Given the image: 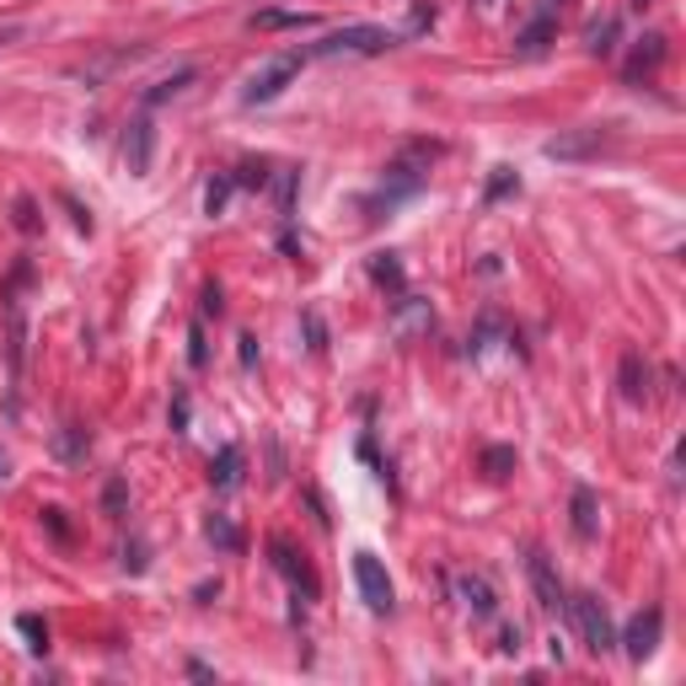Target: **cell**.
Segmentation results:
<instances>
[{"label":"cell","mask_w":686,"mask_h":686,"mask_svg":"<svg viewBox=\"0 0 686 686\" xmlns=\"http://www.w3.org/2000/svg\"><path fill=\"white\" fill-rule=\"evenodd\" d=\"M5 478H11V461H5V450H0V483H5Z\"/></svg>","instance_id":"obj_43"},{"label":"cell","mask_w":686,"mask_h":686,"mask_svg":"<svg viewBox=\"0 0 686 686\" xmlns=\"http://www.w3.org/2000/svg\"><path fill=\"white\" fill-rule=\"evenodd\" d=\"M574 627H579V643L590 649V654H612L617 649V627L606 617V601L601 595H590V590H579V595H568V606H563Z\"/></svg>","instance_id":"obj_2"},{"label":"cell","mask_w":686,"mask_h":686,"mask_svg":"<svg viewBox=\"0 0 686 686\" xmlns=\"http://www.w3.org/2000/svg\"><path fill=\"white\" fill-rule=\"evenodd\" d=\"M231 193H237V178H231V172H215L209 188H204V215H209V220H215V215H226Z\"/></svg>","instance_id":"obj_22"},{"label":"cell","mask_w":686,"mask_h":686,"mask_svg":"<svg viewBox=\"0 0 686 686\" xmlns=\"http://www.w3.org/2000/svg\"><path fill=\"white\" fill-rule=\"evenodd\" d=\"M124 504H129L124 478H108V489H103V509H108L113 520H124Z\"/></svg>","instance_id":"obj_28"},{"label":"cell","mask_w":686,"mask_h":686,"mask_svg":"<svg viewBox=\"0 0 686 686\" xmlns=\"http://www.w3.org/2000/svg\"><path fill=\"white\" fill-rule=\"evenodd\" d=\"M81 450H86V430H81V424H70V435H64V456L75 461Z\"/></svg>","instance_id":"obj_35"},{"label":"cell","mask_w":686,"mask_h":686,"mask_svg":"<svg viewBox=\"0 0 686 686\" xmlns=\"http://www.w3.org/2000/svg\"><path fill=\"white\" fill-rule=\"evenodd\" d=\"M526 574H531V590H537V601H542L547 612H563V606H568L558 568H553V558H547L542 547H531V553H526Z\"/></svg>","instance_id":"obj_9"},{"label":"cell","mask_w":686,"mask_h":686,"mask_svg":"<svg viewBox=\"0 0 686 686\" xmlns=\"http://www.w3.org/2000/svg\"><path fill=\"white\" fill-rule=\"evenodd\" d=\"M268 563H274V568L285 574V585L296 590V601H301V606L322 595V585H316V568L306 563V553H296V547H290L285 537H274V542H268Z\"/></svg>","instance_id":"obj_5"},{"label":"cell","mask_w":686,"mask_h":686,"mask_svg":"<svg viewBox=\"0 0 686 686\" xmlns=\"http://www.w3.org/2000/svg\"><path fill=\"white\" fill-rule=\"evenodd\" d=\"M44 520H49V531H55L60 542H70V526H64V509H44Z\"/></svg>","instance_id":"obj_38"},{"label":"cell","mask_w":686,"mask_h":686,"mask_svg":"<svg viewBox=\"0 0 686 686\" xmlns=\"http://www.w3.org/2000/svg\"><path fill=\"white\" fill-rule=\"evenodd\" d=\"M568 515H574V537H579V542H595V531H601V504H595L590 489H574Z\"/></svg>","instance_id":"obj_15"},{"label":"cell","mask_w":686,"mask_h":686,"mask_svg":"<svg viewBox=\"0 0 686 686\" xmlns=\"http://www.w3.org/2000/svg\"><path fill=\"white\" fill-rule=\"evenodd\" d=\"M627 5H633V11H643V5H654V0H627Z\"/></svg>","instance_id":"obj_44"},{"label":"cell","mask_w":686,"mask_h":686,"mask_svg":"<svg viewBox=\"0 0 686 686\" xmlns=\"http://www.w3.org/2000/svg\"><path fill=\"white\" fill-rule=\"evenodd\" d=\"M188 676H193V682H215V671H209L204 660H188Z\"/></svg>","instance_id":"obj_41"},{"label":"cell","mask_w":686,"mask_h":686,"mask_svg":"<svg viewBox=\"0 0 686 686\" xmlns=\"http://www.w3.org/2000/svg\"><path fill=\"white\" fill-rule=\"evenodd\" d=\"M371 279H375V290H381L386 301L408 296V274H402L397 252H371Z\"/></svg>","instance_id":"obj_14"},{"label":"cell","mask_w":686,"mask_h":686,"mask_svg":"<svg viewBox=\"0 0 686 686\" xmlns=\"http://www.w3.org/2000/svg\"><path fill=\"white\" fill-rule=\"evenodd\" d=\"M660 64H665V38L649 33V38H638V49H633V60H627V81H649Z\"/></svg>","instance_id":"obj_16"},{"label":"cell","mask_w":686,"mask_h":686,"mask_svg":"<svg viewBox=\"0 0 686 686\" xmlns=\"http://www.w3.org/2000/svg\"><path fill=\"white\" fill-rule=\"evenodd\" d=\"M124 568H129V574H145V542L124 547Z\"/></svg>","instance_id":"obj_36"},{"label":"cell","mask_w":686,"mask_h":686,"mask_svg":"<svg viewBox=\"0 0 686 686\" xmlns=\"http://www.w3.org/2000/svg\"><path fill=\"white\" fill-rule=\"evenodd\" d=\"M392 44H397L392 27H381V22H349V27L327 33L312 55H386Z\"/></svg>","instance_id":"obj_4"},{"label":"cell","mask_w":686,"mask_h":686,"mask_svg":"<svg viewBox=\"0 0 686 686\" xmlns=\"http://www.w3.org/2000/svg\"><path fill=\"white\" fill-rule=\"evenodd\" d=\"M242 467H248V450L231 440V445H220L215 456H209V489L215 494H231L237 483H242Z\"/></svg>","instance_id":"obj_11"},{"label":"cell","mask_w":686,"mask_h":686,"mask_svg":"<svg viewBox=\"0 0 686 686\" xmlns=\"http://www.w3.org/2000/svg\"><path fill=\"white\" fill-rule=\"evenodd\" d=\"M301 327H306V338H312V354H322V349H327V327H322V316L301 312Z\"/></svg>","instance_id":"obj_31"},{"label":"cell","mask_w":686,"mask_h":686,"mask_svg":"<svg viewBox=\"0 0 686 686\" xmlns=\"http://www.w3.org/2000/svg\"><path fill=\"white\" fill-rule=\"evenodd\" d=\"M151 151H156V124H151V113H140V119H129V129H124V161L134 178L151 172Z\"/></svg>","instance_id":"obj_10"},{"label":"cell","mask_w":686,"mask_h":686,"mask_svg":"<svg viewBox=\"0 0 686 686\" xmlns=\"http://www.w3.org/2000/svg\"><path fill=\"white\" fill-rule=\"evenodd\" d=\"M354 585H360V601L371 606L375 617H386L397 601H392V579H386V568L375 553H354Z\"/></svg>","instance_id":"obj_6"},{"label":"cell","mask_w":686,"mask_h":686,"mask_svg":"<svg viewBox=\"0 0 686 686\" xmlns=\"http://www.w3.org/2000/svg\"><path fill=\"white\" fill-rule=\"evenodd\" d=\"M660 633H665V612H660V606H643V612L617 633V643L627 649V660H649V654L660 649Z\"/></svg>","instance_id":"obj_7"},{"label":"cell","mask_w":686,"mask_h":686,"mask_svg":"<svg viewBox=\"0 0 686 686\" xmlns=\"http://www.w3.org/2000/svg\"><path fill=\"white\" fill-rule=\"evenodd\" d=\"M435 22V5H413V22H408V33H424Z\"/></svg>","instance_id":"obj_37"},{"label":"cell","mask_w":686,"mask_h":686,"mask_svg":"<svg viewBox=\"0 0 686 686\" xmlns=\"http://www.w3.org/2000/svg\"><path fill=\"white\" fill-rule=\"evenodd\" d=\"M440 145L435 140H408L392 161H386V172H381V188H375L371 198H365V215L381 220V215H392L397 204H408L419 188L430 183V167H435Z\"/></svg>","instance_id":"obj_1"},{"label":"cell","mask_w":686,"mask_h":686,"mask_svg":"<svg viewBox=\"0 0 686 686\" xmlns=\"http://www.w3.org/2000/svg\"><path fill=\"white\" fill-rule=\"evenodd\" d=\"M231 178H237V188H268V178H274V172H268V161H242Z\"/></svg>","instance_id":"obj_27"},{"label":"cell","mask_w":686,"mask_h":686,"mask_svg":"<svg viewBox=\"0 0 686 686\" xmlns=\"http://www.w3.org/2000/svg\"><path fill=\"white\" fill-rule=\"evenodd\" d=\"M296 188H301V167H285L279 183H274V193H279V220H285V226L296 220Z\"/></svg>","instance_id":"obj_24"},{"label":"cell","mask_w":686,"mask_h":686,"mask_svg":"<svg viewBox=\"0 0 686 686\" xmlns=\"http://www.w3.org/2000/svg\"><path fill=\"white\" fill-rule=\"evenodd\" d=\"M553 33H558V16H553V11H542V16H537V22L515 38V49H520V55H542V49L553 44Z\"/></svg>","instance_id":"obj_17"},{"label":"cell","mask_w":686,"mask_h":686,"mask_svg":"<svg viewBox=\"0 0 686 686\" xmlns=\"http://www.w3.org/2000/svg\"><path fill=\"white\" fill-rule=\"evenodd\" d=\"M188 365H193V371L209 365V349H204V327H198V322L188 327Z\"/></svg>","instance_id":"obj_29"},{"label":"cell","mask_w":686,"mask_h":686,"mask_svg":"<svg viewBox=\"0 0 686 686\" xmlns=\"http://www.w3.org/2000/svg\"><path fill=\"white\" fill-rule=\"evenodd\" d=\"M509 193H520V178H515V167H494V178L483 188V204H500Z\"/></svg>","instance_id":"obj_26"},{"label":"cell","mask_w":686,"mask_h":686,"mask_svg":"<svg viewBox=\"0 0 686 686\" xmlns=\"http://www.w3.org/2000/svg\"><path fill=\"white\" fill-rule=\"evenodd\" d=\"M617 386H623L627 402H649V360L638 349H623V365H617Z\"/></svg>","instance_id":"obj_13"},{"label":"cell","mask_w":686,"mask_h":686,"mask_svg":"<svg viewBox=\"0 0 686 686\" xmlns=\"http://www.w3.org/2000/svg\"><path fill=\"white\" fill-rule=\"evenodd\" d=\"M478 5H494V0H478Z\"/></svg>","instance_id":"obj_45"},{"label":"cell","mask_w":686,"mask_h":686,"mask_svg":"<svg viewBox=\"0 0 686 686\" xmlns=\"http://www.w3.org/2000/svg\"><path fill=\"white\" fill-rule=\"evenodd\" d=\"M515 461H520L515 445H489V450H483V472H489V478H509Z\"/></svg>","instance_id":"obj_25"},{"label":"cell","mask_w":686,"mask_h":686,"mask_svg":"<svg viewBox=\"0 0 686 686\" xmlns=\"http://www.w3.org/2000/svg\"><path fill=\"white\" fill-rule=\"evenodd\" d=\"M316 16L312 11H257L252 16V27H263V33H285V27H312Z\"/></svg>","instance_id":"obj_23"},{"label":"cell","mask_w":686,"mask_h":686,"mask_svg":"<svg viewBox=\"0 0 686 686\" xmlns=\"http://www.w3.org/2000/svg\"><path fill=\"white\" fill-rule=\"evenodd\" d=\"M494 338H504V316L500 312H483V316H478V327H472V338H467L472 360H483V354L494 349Z\"/></svg>","instance_id":"obj_19"},{"label":"cell","mask_w":686,"mask_h":686,"mask_svg":"<svg viewBox=\"0 0 686 686\" xmlns=\"http://www.w3.org/2000/svg\"><path fill=\"white\" fill-rule=\"evenodd\" d=\"M11 38H22V27H16V22H5V27H0V49H5Z\"/></svg>","instance_id":"obj_42"},{"label":"cell","mask_w":686,"mask_h":686,"mask_svg":"<svg viewBox=\"0 0 686 686\" xmlns=\"http://www.w3.org/2000/svg\"><path fill=\"white\" fill-rule=\"evenodd\" d=\"M188 413H193V408H188V392H178V397H172V430H178V435H188Z\"/></svg>","instance_id":"obj_34"},{"label":"cell","mask_w":686,"mask_h":686,"mask_svg":"<svg viewBox=\"0 0 686 686\" xmlns=\"http://www.w3.org/2000/svg\"><path fill=\"white\" fill-rule=\"evenodd\" d=\"M204 537H209V547H220V553H242V531L231 526V515H209V520H204Z\"/></svg>","instance_id":"obj_20"},{"label":"cell","mask_w":686,"mask_h":686,"mask_svg":"<svg viewBox=\"0 0 686 686\" xmlns=\"http://www.w3.org/2000/svg\"><path fill=\"white\" fill-rule=\"evenodd\" d=\"M22 638H27V649H33V654H44V649H49V627L38 623V617H22Z\"/></svg>","instance_id":"obj_30"},{"label":"cell","mask_w":686,"mask_h":686,"mask_svg":"<svg viewBox=\"0 0 686 686\" xmlns=\"http://www.w3.org/2000/svg\"><path fill=\"white\" fill-rule=\"evenodd\" d=\"M606 145H612V134H606V129H574V134L547 140V145H542V156H547V161H590V156H601Z\"/></svg>","instance_id":"obj_8"},{"label":"cell","mask_w":686,"mask_h":686,"mask_svg":"<svg viewBox=\"0 0 686 686\" xmlns=\"http://www.w3.org/2000/svg\"><path fill=\"white\" fill-rule=\"evenodd\" d=\"M301 70H306V55H301V49H290V55H274L263 70H252V75H248V86H242V103H248V108L274 103V97H279L290 81H301Z\"/></svg>","instance_id":"obj_3"},{"label":"cell","mask_w":686,"mask_h":686,"mask_svg":"<svg viewBox=\"0 0 686 686\" xmlns=\"http://www.w3.org/2000/svg\"><path fill=\"white\" fill-rule=\"evenodd\" d=\"M237 354H242V371H257V338H252V333L237 338Z\"/></svg>","instance_id":"obj_33"},{"label":"cell","mask_w":686,"mask_h":686,"mask_svg":"<svg viewBox=\"0 0 686 686\" xmlns=\"http://www.w3.org/2000/svg\"><path fill=\"white\" fill-rule=\"evenodd\" d=\"M193 81H198V70H193V64H183L178 75H167V81H156V86L145 92V108H161L167 97H178V92H188Z\"/></svg>","instance_id":"obj_21"},{"label":"cell","mask_w":686,"mask_h":686,"mask_svg":"<svg viewBox=\"0 0 686 686\" xmlns=\"http://www.w3.org/2000/svg\"><path fill=\"white\" fill-rule=\"evenodd\" d=\"M16 226H22V231H33V226H38V220H33V204H27V198L16 204Z\"/></svg>","instance_id":"obj_40"},{"label":"cell","mask_w":686,"mask_h":686,"mask_svg":"<svg viewBox=\"0 0 686 686\" xmlns=\"http://www.w3.org/2000/svg\"><path fill=\"white\" fill-rule=\"evenodd\" d=\"M456 595H461V606H467L478 623L500 617V595H494V585H489L483 574H461V579H456Z\"/></svg>","instance_id":"obj_12"},{"label":"cell","mask_w":686,"mask_h":686,"mask_svg":"<svg viewBox=\"0 0 686 686\" xmlns=\"http://www.w3.org/2000/svg\"><path fill=\"white\" fill-rule=\"evenodd\" d=\"M617 16H601V22H590V33H585V49L595 55V60H612L617 55Z\"/></svg>","instance_id":"obj_18"},{"label":"cell","mask_w":686,"mask_h":686,"mask_svg":"<svg viewBox=\"0 0 686 686\" xmlns=\"http://www.w3.org/2000/svg\"><path fill=\"white\" fill-rule=\"evenodd\" d=\"M198 312H204V316H220V312H226V296H220V285H204V296H198Z\"/></svg>","instance_id":"obj_32"},{"label":"cell","mask_w":686,"mask_h":686,"mask_svg":"<svg viewBox=\"0 0 686 686\" xmlns=\"http://www.w3.org/2000/svg\"><path fill=\"white\" fill-rule=\"evenodd\" d=\"M500 649H504V654H515V649H520V627H515V623L500 627Z\"/></svg>","instance_id":"obj_39"}]
</instances>
